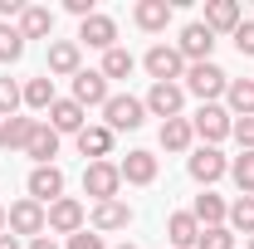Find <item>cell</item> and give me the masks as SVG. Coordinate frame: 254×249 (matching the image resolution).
Wrapping results in <instances>:
<instances>
[{"label":"cell","instance_id":"cell-1","mask_svg":"<svg viewBox=\"0 0 254 249\" xmlns=\"http://www.w3.org/2000/svg\"><path fill=\"white\" fill-rule=\"evenodd\" d=\"M103 118H108V132H137V127L147 123V103L132 93H113L108 103H103Z\"/></svg>","mask_w":254,"mask_h":249},{"label":"cell","instance_id":"cell-2","mask_svg":"<svg viewBox=\"0 0 254 249\" xmlns=\"http://www.w3.org/2000/svg\"><path fill=\"white\" fill-rule=\"evenodd\" d=\"M5 230H10V235H25V240H39V235L49 230V215H44L39 200L25 195V200H15V205L5 210Z\"/></svg>","mask_w":254,"mask_h":249},{"label":"cell","instance_id":"cell-3","mask_svg":"<svg viewBox=\"0 0 254 249\" xmlns=\"http://www.w3.org/2000/svg\"><path fill=\"white\" fill-rule=\"evenodd\" d=\"M225 88H230V73L220 63H190L186 68V93H195L200 103H215Z\"/></svg>","mask_w":254,"mask_h":249},{"label":"cell","instance_id":"cell-4","mask_svg":"<svg viewBox=\"0 0 254 249\" xmlns=\"http://www.w3.org/2000/svg\"><path fill=\"white\" fill-rule=\"evenodd\" d=\"M190 132H195L205 147H215V142H225V137L235 132V118L225 113L220 103H200V113L190 118Z\"/></svg>","mask_w":254,"mask_h":249},{"label":"cell","instance_id":"cell-5","mask_svg":"<svg viewBox=\"0 0 254 249\" xmlns=\"http://www.w3.org/2000/svg\"><path fill=\"white\" fill-rule=\"evenodd\" d=\"M142 63H147L152 83H176V78H186V59H181V49H176V44H152Z\"/></svg>","mask_w":254,"mask_h":249},{"label":"cell","instance_id":"cell-6","mask_svg":"<svg viewBox=\"0 0 254 249\" xmlns=\"http://www.w3.org/2000/svg\"><path fill=\"white\" fill-rule=\"evenodd\" d=\"M83 190L98 200H118V190H123V171L113 166V161H88L83 166Z\"/></svg>","mask_w":254,"mask_h":249},{"label":"cell","instance_id":"cell-7","mask_svg":"<svg viewBox=\"0 0 254 249\" xmlns=\"http://www.w3.org/2000/svg\"><path fill=\"white\" fill-rule=\"evenodd\" d=\"M142 103H147L152 118L171 123V118H181V108H186V88H181V83H152V93L142 98Z\"/></svg>","mask_w":254,"mask_h":249},{"label":"cell","instance_id":"cell-8","mask_svg":"<svg viewBox=\"0 0 254 249\" xmlns=\"http://www.w3.org/2000/svg\"><path fill=\"white\" fill-rule=\"evenodd\" d=\"M108 98H113L108 93V78H103L98 68H78V73H73V103H78L83 113H88V108H103Z\"/></svg>","mask_w":254,"mask_h":249},{"label":"cell","instance_id":"cell-9","mask_svg":"<svg viewBox=\"0 0 254 249\" xmlns=\"http://www.w3.org/2000/svg\"><path fill=\"white\" fill-rule=\"evenodd\" d=\"M25 186H30V200H39V205L49 210V205H54V200L64 195V171L54 166V161H49V166H34Z\"/></svg>","mask_w":254,"mask_h":249},{"label":"cell","instance_id":"cell-10","mask_svg":"<svg viewBox=\"0 0 254 249\" xmlns=\"http://www.w3.org/2000/svg\"><path fill=\"white\" fill-rule=\"evenodd\" d=\"M44 215H49V230H54V235H78V230H83V220H88V210H83L73 195H59Z\"/></svg>","mask_w":254,"mask_h":249},{"label":"cell","instance_id":"cell-11","mask_svg":"<svg viewBox=\"0 0 254 249\" xmlns=\"http://www.w3.org/2000/svg\"><path fill=\"white\" fill-rule=\"evenodd\" d=\"M176 49H181V59H186V63H210V49H215V34H210L205 25H200V20H195V25H186V30H181Z\"/></svg>","mask_w":254,"mask_h":249},{"label":"cell","instance_id":"cell-12","mask_svg":"<svg viewBox=\"0 0 254 249\" xmlns=\"http://www.w3.org/2000/svg\"><path fill=\"white\" fill-rule=\"evenodd\" d=\"M186 171L195 176V181H200V186H215L225 171H230V161L220 156V147H200V152L186 161Z\"/></svg>","mask_w":254,"mask_h":249},{"label":"cell","instance_id":"cell-13","mask_svg":"<svg viewBox=\"0 0 254 249\" xmlns=\"http://www.w3.org/2000/svg\"><path fill=\"white\" fill-rule=\"evenodd\" d=\"M78 44H88V49H118V25L108 20V15H88L83 25H78Z\"/></svg>","mask_w":254,"mask_h":249},{"label":"cell","instance_id":"cell-14","mask_svg":"<svg viewBox=\"0 0 254 249\" xmlns=\"http://www.w3.org/2000/svg\"><path fill=\"white\" fill-rule=\"evenodd\" d=\"M88 220H93L98 235H113V230H127V225H132V205H127V200H98Z\"/></svg>","mask_w":254,"mask_h":249},{"label":"cell","instance_id":"cell-15","mask_svg":"<svg viewBox=\"0 0 254 249\" xmlns=\"http://www.w3.org/2000/svg\"><path fill=\"white\" fill-rule=\"evenodd\" d=\"M49 127H54L59 137H64V132H73V137H78V132L88 127V113H83L73 98H54V108H49Z\"/></svg>","mask_w":254,"mask_h":249},{"label":"cell","instance_id":"cell-16","mask_svg":"<svg viewBox=\"0 0 254 249\" xmlns=\"http://www.w3.org/2000/svg\"><path fill=\"white\" fill-rule=\"evenodd\" d=\"M132 20H137V30L161 34L171 25V0H137V5H132Z\"/></svg>","mask_w":254,"mask_h":249},{"label":"cell","instance_id":"cell-17","mask_svg":"<svg viewBox=\"0 0 254 249\" xmlns=\"http://www.w3.org/2000/svg\"><path fill=\"white\" fill-rule=\"evenodd\" d=\"M118 171H123V181H132V186H152L157 181V156L152 152H127L118 161Z\"/></svg>","mask_w":254,"mask_h":249},{"label":"cell","instance_id":"cell-18","mask_svg":"<svg viewBox=\"0 0 254 249\" xmlns=\"http://www.w3.org/2000/svg\"><path fill=\"white\" fill-rule=\"evenodd\" d=\"M25 156H34V166H49V156H59V132H54L49 123H34Z\"/></svg>","mask_w":254,"mask_h":249},{"label":"cell","instance_id":"cell-19","mask_svg":"<svg viewBox=\"0 0 254 249\" xmlns=\"http://www.w3.org/2000/svg\"><path fill=\"white\" fill-rule=\"evenodd\" d=\"M166 240H171V249H195V240H200L195 215L190 210H176V215L166 220Z\"/></svg>","mask_w":254,"mask_h":249},{"label":"cell","instance_id":"cell-20","mask_svg":"<svg viewBox=\"0 0 254 249\" xmlns=\"http://www.w3.org/2000/svg\"><path fill=\"white\" fill-rule=\"evenodd\" d=\"M200 25H205L210 34H215V30H230V34H235V30H240V0H210Z\"/></svg>","mask_w":254,"mask_h":249},{"label":"cell","instance_id":"cell-21","mask_svg":"<svg viewBox=\"0 0 254 249\" xmlns=\"http://www.w3.org/2000/svg\"><path fill=\"white\" fill-rule=\"evenodd\" d=\"M30 132H34V118H20V113H15V118L0 123V147H5V152H25V147H30Z\"/></svg>","mask_w":254,"mask_h":249},{"label":"cell","instance_id":"cell-22","mask_svg":"<svg viewBox=\"0 0 254 249\" xmlns=\"http://www.w3.org/2000/svg\"><path fill=\"white\" fill-rule=\"evenodd\" d=\"M190 215H195V225H200V230H210V225H225V220H230V205H225L220 195H210V190H205V195H195Z\"/></svg>","mask_w":254,"mask_h":249},{"label":"cell","instance_id":"cell-23","mask_svg":"<svg viewBox=\"0 0 254 249\" xmlns=\"http://www.w3.org/2000/svg\"><path fill=\"white\" fill-rule=\"evenodd\" d=\"M49 73H64V78L78 73V39H54L49 44Z\"/></svg>","mask_w":254,"mask_h":249},{"label":"cell","instance_id":"cell-24","mask_svg":"<svg viewBox=\"0 0 254 249\" xmlns=\"http://www.w3.org/2000/svg\"><path fill=\"white\" fill-rule=\"evenodd\" d=\"M20 34H25V39H44V34H54V10H44V5H25V15H20Z\"/></svg>","mask_w":254,"mask_h":249},{"label":"cell","instance_id":"cell-25","mask_svg":"<svg viewBox=\"0 0 254 249\" xmlns=\"http://www.w3.org/2000/svg\"><path fill=\"white\" fill-rule=\"evenodd\" d=\"M78 152L83 156H93V161H103V156L113 152V132H108V127H83V132H78Z\"/></svg>","mask_w":254,"mask_h":249},{"label":"cell","instance_id":"cell-26","mask_svg":"<svg viewBox=\"0 0 254 249\" xmlns=\"http://www.w3.org/2000/svg\"><path fill=\"white\" fill-rule=\"evenodd\" d=\"M225 98H230V113L235 118H254V78H230Z\"/></svg>","mask_w":254,"mask_h":249},{"label":"cell","instance_id":"cell-27","mask_svg":"<svg viewBox=\"0 0 254 249\" xmlns=\"http://www.w3.org/2000/svg\"><path fill=\"white\" fill-rule=\"evenodd\" d=\"M190 142H195L190 118H171V123H161V147H166V152H186Z\"/></svg>","mask_w":254,"mask_h":249},{"label":"cell","instance_id":"cell-28","mask_svg":"<svg viewBox=\"0 0 254 249\" xmlns=\"http://www.w3.org/2000/svg\"><path fill=\"white\" fill-rule=\"evenodd\" d=\"M25 103H30L34 113H49V108H54V78H49V73H44V78H30V83H25Z\"/></svg>","mask_w":254,"mask_h":249},{"label":"cell","instance_id":"cell-29","mask_svg":"<svg viewBox=\"0 0 254 249\" xmlns=\"http://www.w3.org/2000/svg\"><path fill=\"white\" fill-rule=\"evenodd\" d=\"M132 68H137V59H132L127 49H108L98 73H103V78H132Z\"/></svg>","mask_w":254,"mask_h":249},{"label":"cell","instance_id":"cell-30","mask_svg":"<svg viewBox=\"0 0 254 249\" xmlns=\"http://www.w3.org/2000/svg\"><path fill=\"white\" fill-rule=\"evenodd\" d=\"M20 103H25V88H20L10 73H0V123H5V118H15V113H20Z\"/></svg>","mask_w":254,"mask_h":249},{"label":"cell","instance_id":"cell-31","mask_svg":"<svg viewBox=\"0 0 254 249\" xmlns=\"http://www.w3.org/2000/svg\"><path fill=\"white\" fill-rule=\"evenodd\" d=\"M230 176H235L240 195H254V152H240V156H235V161H230Z\"/></svg>","mask_w":254,"mask_h":249},{"label":"cell","instance_id":"cell-32","mask_svg":"<svg viewBox=\"0 0 254 249\" xmlns=\"http://www.w3.org/2000/svg\"><path fill=\"white\" fill-rule=\"evenodd\" d=\"M25 54V34H20V25H0V63H15Z\"/></svg>","mask_w":254,"mask_h":249},{"label":"cell","instance_id":"cell-33","mask_svg":"<svg viewBox=\"0 0 254 249\" xmlns=\"http://www.w3.org/2000/svg\"><path fill=\"white\" fill-rule=\"evenodd\" d=\"M230 230H240V235H254V195H240V200L230 205Z\"/></svg>","mask_w":254,"mask_h":249},{"label":"cell","instance_id":"cell-34","mask_svg":"<svg viewBox=\"0 0 254 249\" xmlns=\"http://www.w3.org/2000/svg\"><path fill=\"white\" fill-rule=\"evenodd\" d=\"M195 249H235V230L230 225H210V230H200Z\"/></svg>","mask_w":254,"mask_h":249},{"label":"cell","instance_id":"cell-35","mask_svg":"<svg viewBox=\"0 0 254 249\" xmlns=\"http://www.w3.org/2000/svg\"><path fill=\"white\" fill-rule=\"evenodd\" d=\"M230 137L240 142V152H254V118H235V132Z\"/></svg>","mask_w":254,"mask_h":249},{"label":"cell","instance_id":"cell-36","mask_svg":"<svg viewBox=\"0 0 254 249\" xmlns=\"http://www.w3.org/2000/svg\"><path fill=\"white\" fill-rule=\"evenodd\" d=\"M235 49L254 59V20H240V30H235Z\"/></svg>","mask_w":254,"mask_h":249},{"label":"cell","instance_id":"cell-37","mask_svg":"<svg viewBox=\"0 0 254 249\" xmlns=\"http://www.w3.org/2000/svg\"><path fill=\"white\" fill-rule=\"evenodd\" d=\"M64 249H103V235H98V230H78V235H68Z\"/></svg>","mask_w":254,"mask_h":249},{"label":"cell","instance_id":"cell-38","mask_svg":"<svg viewBox=\"0 0 254 249\" xmlns=\"http://www.w3.org/2000/svg\"><path fill=\"white\" fill-rule=\"evenodd\" d=\"M64 10H68V15H78V20L98 15V10H93V0H64Z\"/></svg>","mask_w":254,"mask_h":249},{"label":"cell","instance_id":"cell-39","mask_svg":"<svg viewBox=\"0 0 254 249\" xmlns=\"http://www.w3.org/2000/svg\"><path fill=\"white\" fill-rule=\"evenodd\" d=\"M10 15H25V0H0V25H5Z\"/></svg>","mask_w":254,"mask_h":249},{"label":"cell","instance_id":"cell-40","mask_svg":"<svg viewBox=\"0 0 254 249\" xmlns=\"http://www.w3.org/2000/svg\"><path fill=\"white\" fill-rule=\"evenodd\" d=\"M30 249H59V245H54V240H44V235H39V240H30Z\"/></svg>","mask_w":254,"mask_h":249},{"label":"cell","instance_id":"cell-41","mask_svg":"<svg viewBox=\"0 0 254 249\" xmlns=\"http://www.w3.org/2000/svg\"><path fill=\"white\" fill-rule=\"evenodd\" d=\"M0 249H20V240L15 235H0Z\"/></svg>","mask_w":254,"mask_h":249},{"label":"cell","instance_id":"cell-42","mask_svg":"<svg viewBox=\"0 0 254 249\" xmlns=\"http://www.w3.org/2000/svg\"><path fill=\"white\" fill-rule=\"evenodd\" d=\"M0 235H5V205H0Z\"/></svg>","mask_w":254,"mask_h":249},{"label":"cell","instance_id":"cell-43","mask_svg":"<svg viewBox=\"0 0 254 249\" xmlns=\"http://www.w3.org/2000/svg\"><path fill=\"white\" fill-rule=\"evenodd\" d=\"M118 249H137V245H118Z\"/></svg>","mask_w":254,"mask_h":249},{"label":"cell","instance_id":"cell-44","mask_svg":"<svg viewBox=\"0 0 254 249\" xmlns=\"http://www.w3.org/2000/svg\"><path fill=\"white\" fill-rule=\"evenodd\" d=\"M250 249H254V235H250Z\"/></svg>","mask_w":254,"mask_h":249}]
</instances>
